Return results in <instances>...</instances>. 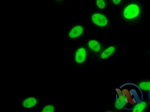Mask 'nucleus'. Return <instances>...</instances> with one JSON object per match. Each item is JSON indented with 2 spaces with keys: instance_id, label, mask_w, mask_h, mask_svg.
Masks as SVG:
<instances>
[{
  "instance_id": "20e7f679",
  "label": "nucleus",
  "mask_w": 150,
  "mask_h": 112,
  "mask_svg": "<svg viewBox=\"0 0 150 112\" xmlns=\"http://www.w3.org/2000/svg\"><path fill=\"white\" fill-rule=\"evenodd\" d=\"M83 29L80 26H76L72 29L69 33V37L71 38H76L78 36H80L83 33Z\"/></svg>"
},
{
  "instance_id": "f8f14e48",
  "label": "nucleus",
  "mask_w": 150,
  "mask_h": 112,
  "mask_svg": "<svg viewBox=\"0 0 150 112\" xmlns=\"http://www.w3.org/2000/svg\"><path fill=\"white\" fill-rule=\"evenodd\" d=\"M97 5L98 6V7L101 9L104 8L105 6L104 0H97Z\"/></svg>"
},
{
  "instance_id": "9d476101",
  "label": "nucleus",
  "mask_w": 150,
  "mask_h": 112,
  "mask_svg": "<svg viewBox=\"0 0 150 112\" xmlns=\"http://www.w3.org/2000/svg\"><path fill=\"white\" fill-rule=\"evenodd\" d=\"M140 89L144 90H150V81L142 82L139 84Z\"/></svg>"
},
{
  "instance_id": "0eeeda50",
  "label": "nucleus",
  "mask_w": 150,
  "mask_h": 112,
  "mask_svg": "<svg viewBox=\"0 0 150 112\" xmlns=\"http://www.w3.org/2000/svg\"><path fill=\"white\" fill-rule=\"evenodd\" d=\"M88 46L91 49H93L94 51H99L100 50V45L98 42L96 40H91L88 42Z\"/></svg>"
},
{
  "instance_id": "39448f33",
  "label": "nucleus",
  "mask_w": 150,
  "mask_h": 112,
  "mask_svg": "<svg viewBox=\"0 0 150 112\" xmlns=\"http://www.w3.org/2000/svg\"><path fill=\"white\" fill-rule=\"evenodd\" d=\"M37 104V100L33 97H30L24 101L23 106L26 108H30Z\"/></svg>"
},
{
  "instance_id": "7ed1b4c3",
  "label": "nucleus",
  "mask_w": 150,
  "mask_h": 112,
  "mask_svg": "<svg viewBox=\"0 0 150 112\" xmlns=\"http://www.w3.org/2000/svg\"><path fill=\"white\" fill-rule=\"evenodd\" d=\"M86 49L83 47L79 49L76 53V62L77 63H82L83 62V61L86 60Z\"/></svg>"
},
{
  "instance_id": "6e6552de",
  "label": "nucleus",
  "mask_w": 150,
  "mask_h": 112,
  "mask_svg": "<svg viewBox=\"0 0 150 112\" xmlns=\"http://www.w3.org/2000/svg\"><path fill=\"white\" fill-rule=\"evenodd\" d=\"M115 51V48L114 47H110L109 48H108L107 49H106L105 51L101 54V58H107L109 56L111 55L112 53L114 52Z\"/></svg>"
},
{
  "instance_id": "4468645a",
  "label": "nucleus",
  "mask_w": 150,
  "mask_h": 112,
  "mask_svg": "<svg viewBox=\"0 0 150 112\" xmlns=\"http://www.w3.org/2000/svg\"><path fill=\"white\" fill-rule=\"evenodd\" d=\"M112 1H113L114 4H116V5L119 4V3L121 2V0H112Z\"/></svg>"
},
{
  "instance_id": "f257e3e1",
  "label": "nucleus",
  "mask_w": 150,
  "mask_h": 112,
  "mask_svg": "<svg viewBox=\"0 0 150 112\" xmlns=\"http://www.w3.org/2000/svg\"><path fill=\"white\" fill-rule=\"evenodd\" d=\"M139 12L140 9L139 6L135 4H132L126 7L124 11V15L125 18L131 19L137 17Z\"/></svg>"
},
{
  "instance_id": "f03ea898",
  "label": "nucleus",
  "mask_w": 150,
  "mask_h": 112,
  "mask_svg": "<svg viewBox=\"0 0 150 112\" xmlns=\"http://www.w3.org/2000/svg\"><path fill=\"white\" fill-rule=\"evenodd\" d=\"M93 21L94 24L100 26H104L107 25V19L105 17L100 14V13H96L93 15Z\"/></svg>"
},
{
  "instance_id": "ddd939ff",
  "label": "nucleus",
  "mask_w": 150,
  "mask_h": 112,
  "mask_svg": "<svg viewBox=\"0 0 150 112\" xmlns=\"http://www.w3.org/2000/svg\"><path fill=\"white\" fill-rule=\"evenodd\" d=\"M119 103H117H117H115V106H116V108H117V109H121V108H121V105H119Z\"/></svg>"
},
{
  "instance_id": "9b49d317",
  "label": "nucleus",
  "mask_w": 150,
  "mask_h": 112,
  "mask_svg": "<svg viewBox=\"0 0 150 112\" xmlns=\"http://www.w3.org/2000/svg\"><path fill=\"white\" fill-rule=\"evenodd\" d=\"M54 111V108L52 105H47L42 110V112H53Z\"/></svg>"
},
{
  "instance_id": "1a4fd4ad",
  "label": "nucleus",
  "mask_w": 150,
  "mask_h": 112,
  "mask_svg": "<svg viewBox=\"0 0 150 112\" xmlns=\"http://www.w3.org/2000/svg\"><path fill=\"white\" fill-rule=\"evenodd\" d=\"M146 106V103L144 102H142V103H139L137 106H136L134 109H133V111L134 112H141L145 108Z\"/></svg>"
},
{
  "instance_id": "423d86ee",
  "label": "nucleus",
  "mask_w": 150,
  "mask_h": 112,
  "mask_svg": "<svg viewBox=\"0 0 150 112\" xmlns=\"http://www.w3.org/2000/svg\"><path fill=\"white\" fill-rule=\"evenodd\" d=\"M115 91H116L117 95L118 96V99L119 101V103H120L122 106H125L127 103H126V101H125V96H124L123 94H122V92L119 89H115Z\"/></svg>"
}]
</instances>
